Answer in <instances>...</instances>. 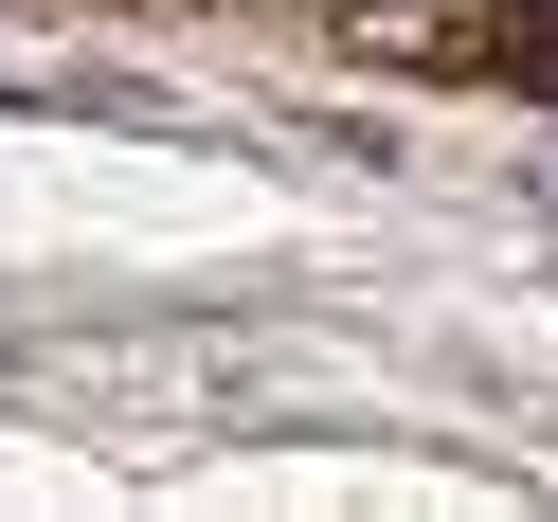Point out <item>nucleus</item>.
<instances>
[{"label": "nucleus", "mask_w": 558, "mask_h": 522, "mask_svg": "<svg viewBox=\"0 0 558 522\" xmlns=\"http://www.w3.org/2000/svg\"><path fill=\"white\" fill-rule=\"evenodd\" d=\"M486 73H505V90H541V109H558V19H505V37H486Z\"/></svg>", "instance_id": "f257e3e1"}]
</instances>
